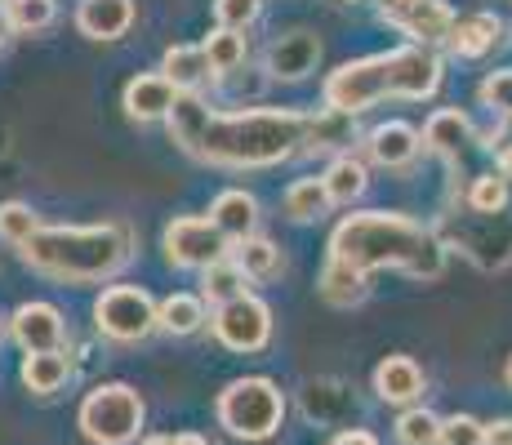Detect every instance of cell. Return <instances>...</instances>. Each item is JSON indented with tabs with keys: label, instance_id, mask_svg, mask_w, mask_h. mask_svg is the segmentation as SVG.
Returning a JSON list of instances; mask_svg holds the SVG:
<instances>
[{
	"label": "cell",
	"instance_id": "6da1fadb",
	"mask_svg": "<svg viewBox=\"0 0 512 445\" xmlns=\"http://www.w3.org/2000/svg\"><path fill=\"white\" fill-rule=\"evenodd\" d=\"M170 138L187 156L223 170H268L290 161L303 147L308 116L290 107H250V112H214L201 94H179L170 107Z\"/></svg>",
	"mask_w": 512,
	"mask_h": 445
},
{
	"label": "cell",
	"instance_id": "7a4b0ae2",
	"mask_svg": "<svg viewBox=\"0 0 512 445\" xmlns=\"http://www.w3.org/2000/svg\"><path fill=\"white\" fill-rule=\"evenodd\" d=\"M330 259L357 267V272H406L415 281H437L446 272V241L392 210L348 214L330 236Z\"/></svg>",
	"mask_w": 512,
	"mask_h": 445
},
{
	"label": "cell",
	"instance_id": "3957f363",
	"mask_svg": "<svg viewBox=\"0 0 512 445\" xmlns=\"http://www.w3.org/2000/svg\"><path fill=\"white\" fill-rule=\"evenodd\" d=\"M441 85V58L428 45H397L383 49V54L357 58V63H343L339 72L326 76L321 98L334 112H366L379 107L388 98H432Z\"/></svg>",
	"mask_w": 512,
	"mask_h": 445
},
{
	"label": "cell",
	"instance_id": "277c9868",
	"mask_svg": "<svg viewBox=\"0 0 512 445\" xmlns=\"http://www.w3.org/2000/svg\"><path fill=\"white\" fill-rule=\"evenodd\" d=\"M32 272L63 285H98L125 272L134 259L130 223H94V227H36L18 245Z\"/></svg>",
	"mask_w": 512,
	"mask_h": 445
},
{
	"label": "cell",
	"instance_id": "5b68a950",
	"mask_svg": "<svg viewBox=\"0 0 512 445\" xmlns=\"http://www.w3.org/2000/svg\"><path fill=\"white\" fill-rule=\"evenodd\" d=\"M214 414L236 441H272L285 423V392L263 374L232 379L214 401Z\"/></svg>",
	"mask_w": 512,
	"mask_h": 445
},
{
	"label": "cell",
	"instance_id": "8992f818",
	"mask_svg": "<svg viewBox=\"0 0 512 445\" xmlns=\"http://www.w3.org/2000/svg\"><path fill=\"white\" fill-rule=\"evenodd\" d=\"M76 423H81V437L94 445H134L147 423V405L130 383H98L81 401Z\"/></svg>",
	"mask_w": 512,
	"mask_h": 445
},
{
	"label": "cell",
	"instance_id": "52a82bcc",
	"mask_svg": "<svg viewBox=\"0 0 512 445\" xmlns=\"http://www.w3.org/2000/svg\"><path fill=\"white\" fill-rule=\"evenodd\" d=\"M94 325L112 343H143L156 330V299L143 285H107L94 303Z\"/></svg>",
	"mask_w": 512,
	"mask_h": 445
},
{
	"label": "cell",
	"instance_id": "ba28073f",
	"mask_svg": "<svg viewBox=\"0 0 512 445\" xmlns=\"http://www.w3.org/2000/svg\"><path fill=\"white\" fill-rule=\"evenodd\" d=\"M210 330L228 352H245V356L263 352L272 343V308L263 299H254V294H241V299L214 308Z\"/></svg>",
	"mask_w": 512,
	"mask_h": 445
},
{
	"label": "cell",
	"instance_id": "9c48e42d",
	"mask_svg": "<svg viewBox=\"0 0 512 445\" xmlns=\"http://www.w3.org/2000/svg\"><path fill=\"white\" fill-rule=\"evenodd\" d=\"M161 250L174 267H192V272H201V267H210L214 259H228L232 241L210 219H201V214H183V219H174L170 227H165Z\"/></svg>",
	"mask_w": 512,
	"mask_h": 445
},
{
	"label": "cell",
	"instance_id": "30bf717a",
	"mask_svg": "<svg viewBox=\"0 0 512 445\" xmlns=\"http://www.w3.org/2000/svg\"><path fill=\"white\" fill-rule=\"evenodd\" d=\"M9 334H14V343L23 352H58L63 348V312L54 308V303H18L14 316H9Z\"/></svg>",
	"mask_w": 512,
	"mask_h": 445
},
{
	"label": "cell",
	"instance_id": "8fae6325",
	"mask_svg": "<svg viewBox=\"0 0 512 445\" xmlns=\"http://www.w3.org/2000/svg\"><path fill=\"white\" fill-rule=\"evenodd\" d=\"M321 67V41L312 32H303V27H294V32L277 36V41L268 45V72L272 81H308L312 72Z\"/></svg>",
	"mask_w": 512,
	"mask_h": 445
},
{
	"label": "cell",
	"instance_id": "7c38bea8",
	"mask_svg": "<svg viewBox=\"0 0 512 445\" xmlns=\"http://www.w3.org/2000/svg\"><path fill=\"white\" fill-rule=\"evenodd\" d=\"M419 147H423V138L410 121H383V125H374L366 138L370 161L383 165V170H406V165H415Z\"/></svg>",
	"mask_w": 512,
	"mask_h": 445
},
{
	"label": "cell",
	"instance_id": "4fadbf2b",
	"mask_svg": "<svg viewBox=\"0 0 512 445\" xmlns=\"http://www.w3.org/2000/svg\"><path fill=\"white\" fill-rule=\"evenodd\" d=\"M383 18H388L392 27H401L415 45H428V49L446 45V32H450V23H455V14H450L441 0H415V5H406V9H388Z\"/></svg>",
	"mask_w": 512,
	"mask_h": 445
},
{
	"label": "cell",
	"instance_id": "5bb4252c",
	"mask_svg": "<svg viewBox=\"0 0 512 445\" xmlns=\"http://www.w3.org/2000/svg\"><path fill=\"white\" fill-rule=\"evenodd\" d=\"M423 388H428V379H423L415 356H383L379 370H374V392H379V401L401 405V410H406V405H419Z\"/></svg>",
	"mask_w": 512,
	"mask_h": 445
},
{
	"label": "cell",
	"instance_id": "9a60e30c",
	"mask_svg": "<svg viewBox=\"0 0 512 445\" xmlns=\"http://www.w3.org/2000/svg\"><path fill=\"white\" fill-rule=\"evenodd\" d=\"M504 41V18L490 14V9H477V14H464L450 23L446 32V49L459 58H486L490 49Z\"/></svg>",
	"mask_w": 512,
	"mask_h": 445
},
{
	"label": "cell",
	"instance_id": "2e32d148",
	"mask_svg": "<svg viewBox=\"0 0 512 445\" xmlns=\"http://www.w3.org/2000/svg\"><path fill=\"white\" fill-rule=\"evenodd\" d=\"M76 27L90 41H121L134 27V0H81L76 5Z\"/></svg>",
	"mask_w": 512,
	"mask_h": 445
},
{
	"label": "cell",
	"instance_id": "e0dca14e",
	"mask_svg": "<svg viewBox=\"0 0 512 445\" xmlns=\"http://www.w3.org/2000/svg\"><path fill=\"white\" fill-rule=\"evenodd\" d=\"M174 98H179V89L165 81L161 72H143L134 76L130 85H125V116L130 121H165L174 107Z\"/></svg>",
	"mask_w": 512,
	"mask_h": 445
},
{
	"label": "cell",
	"instance_id": "ac0fdd59",
	"mask_svg": "<svg viewBox=\"0 0 512 445\" xmlns=\"http://www.w3.org/2000/svg\"><path fill=\"white\" fill-rule=\"evenodd\" d=\"M423 147L437 156H446V161H459L464 156V147L472 143V121L459 107H441V112L428 116V125H423Z\"/></svg>",
	"mask_w": 512,
	"mask_h": 445
},
{
	"label": "cell",
	"instance_id": "d6986e66",
	"mask_svg": "<svg viewBox=\"0 0 512 445\" xmlns=\"http://www.w3.org/2000/svg\"><path fill=\"white\" fill-rule=\"evenodd\" d=\"M210 223L219 227L228 241H241V236H250L254 227H259V201H254L245 187H228V192L214 196Z\"/></svg>",
	"mask_w": 512,
	"mask_h": 445
},
{
	"label": "cell",
	"instance_id": "ffe728a7",
	"mask_svg": "<svg viewBox=\"0 0 512 445\" xmlns=\"http://www.w3.org/2000/svg\"><path fill=\"white\" fill-rule=\"evenodd\" d=\"M18 374H23V388L32 392V397H54V392H63V383L72 379V356L63 348L58 352H27Z\"/></svg>",
	"mask_w": 512,
	"mask_h": 445
},
{
	"label": "cell",
	"instance_id": "44dd1931",
	"mask_svg": "<svg viewBox=\"0 0 512 445\" xmlns=\"http://www.w3.org/2000/svg\"><path fill=\"white\" fill-rule=\"evenodd\" d=\"M210 312H205V299L201 294H170V299L156 303V330L174 334V339H192V334L205 330Z\"/></svg>",
	"mask_w": 512,
	"mask_h": 445
},
{
	"label": "cell",
	"instance_id": "7402d4cb",
	"mask_svg": "<svg viewBox=\"0 0 512 445\" xmlns=\"http://www.w3.org/2000/svg\"><path fill=\"white\" fill-rule=\"evenodd\" d=\"M232 263L245 272V281H277L285 272V259L277 250V241H268V236H241V241H232Z\"/></svg>",
	"mask_w": 512,
	"mask_h": 445
},
{
	"label": "cell",
	"instance_id": "603a6c76",
	"mask_svg": "<svg viewBox=\"0 0 512 445\" xmlns=\"http://www.w3.org/2000/svg\"><path fill=\"white\" fill-rule=\"evenodd\" d=\"M161 76L179 89V94H196L214 72H210V58H205L201 45H170L161 58Z\"/></svg>",
	"mask_w": 512,
	"mask_h": 445
},
{
	"label": "cell",
	"instance_id": "cb8c5ba5",
	"mask_svg": "<svg viewBox=\"0 0 512 445\" xmlns=\"http://www.w3.org/2000/svg\"><path fill=\"white\" fill-rule=\"evenodd\" d=\"M357 138V125H352L348 112H334V107H326L321 116H308V134H303V147L299 152L317 156V152H339Z\"/></svg>",
	"mask_w": 512,
	"mask_h": 445
},
{
	"label": "cell",
	"instance_id": "d4e9b609",
	"mask_svg": "<svg viewBox=\"0 0 512 445\" xmlns=\"http://www.w3.org/2000/svg\"><path fill=\"white\" fill-rule=\"evenodd\" d=\"M317 290L326 303H334V308H357V303L370 294V276L357 272V267H348V263H339V259H330Z\"/></svg>",
	"mask_w": 512,
	"mask_h": 445
},
{
	"label": "cell",
	"instance_id": "484cf974",
	"mask_svg": "<svg viewBox=\"0 0 512 445\" xmlns=\"http://www.w3.org/2000/svg\"><path fill=\"white\" fill-rule=\"evenodd\" d=\"M321 183H326L330 205H352L370 187V174H366V165H361L357 156L343 152V156H334V161H330V170H326Z\"/></svg>",
	"mask_w": 512,
	"mask_h": 445
},
{
	"label": "cell",
	"instance_id": "4316f807",
	"mask_svg": "<svg viewBox=\"0 0 512 445\" xmlns=\"http://www.w3.org/2000/svg\"><path fill=\"white\" fill-rule=\"evenodd\" d=\"M241 294H245V272L232 263V254L201 267V299L210 303V308H223V303L241 299Z\"/></svg>",
	"mask_w": 512,
	"mask_h": 445
},
{
	"label": "cell",
	"instance_id": "83f0119b",
	"mask_svg": "<svg viewBox=\"0 0 512 445\" xmlns=\"http://www.w3.org/2000/svg\"><path fill=\"white\" fill-rule=\"evenodd\" d=\"M330 210V196H326V183L321 178H299V183L285 187V214L294 223H312Z\"/></svg>",
	"mask_w": 512,
	"mask_h": 445
},
{
	"label": "cell",
	"instance_id": "f1b7e54d",
	"mask_svg": "<svg viewBox=\"0 0 512 445\" xmlns=\"http://www.w3.org/2000/svg\"><path fill=\"white\" fill-rule=\"evenodd\" d=\"M205 58H210V72L214 76H228L236 67L245 63V36L241 32H228V27H219V32L205 36Z\"/></svg>",
	"mask_w": 512,
	"mask_h": 445
},
{
	"label": "cell",
	"instance_id": "f546056e",
	"mask_svg": "<svg viewBox=\"0 0 512 445\" xmlns=\"http://www.w3.org/2000/svg\"><path fill=\"white\" fill-rule=\"evenodd\" d=\"M5 18L14 32H45V27H54L58 18V0H5Z\"/></svg>",
	"mask_w": 512,
	"mask_h": 445
},
{
	"label": "cell",
	"instance_id": "4dcf8cb0",
	"mask_svg": "<svg viewBox=\"0 0 512 445\" xmlns=\"http://www.w3.org/2000/svg\"><path fill=\"white\" fill-rule=\"evenodd\" d=\"M441 437V419L428 405H406L397 419V445H437Z\"/></svg>",
	"mask_w": 512,
	"mask_h": 445
},
{
	"label": "cell",
	"instance_id": "1f68e13d",
	"mask_svg": "<svg viewBox=\"0 0 512 445\" xmlns=\"http://www.w3.org/2000/svg\"><path fill=\"white\" fill-rule=\"evenodd\" d=\"M508 196H512V187L504 174H481V178H472V187H468V210L499 214V210H508Z\"/></svg>",
	"mask_w": 512,
	"mask_h": 445
},
{
	"label": "cell",
	"instance_id": "d6a6232c",
	"mask_svg": "<svg viewBox=\"0 0 512 445\" xmlns=\"http://www.w3.org/2000/svg\"><path fill=\"white\" fill-rule=\"evenodd\" d=\"M36 227H41V219H36V210L27 201H5L0 205V241L23 245Z\"/></svg>",
	"mask_w": 512,
	"mask_h": 445
},
{
	"label": "cell",
	"instance_id": "836d02e7",
	"mask_svg": "<svg viewBox=\"0 0 512 445\" xmlns=\"http://www.w3.org/2000/svg\"><path fill=\"white\" fill-rule=\"evenodd\" d=\"M343 410H348V397H343L339 383H312V388H308V419L339 423Z\"/></svg>",
	"mask_w": 512,
	"mask_h": 445
},
{
	"label": "cell",
	"instance_id": "e575fe53",
	"mask_svg": "<svg viewBox=\"0 0 512 445\" xmlns=\"http://www.w3.org/2000/svg\"><path fill=\"white\" fill-rule=\"evenodd\" d=\"M477 98H481V107H490V112L512 116V67H499V72H490L486 81L477 85Z\"/></svg>",
	"mask_w": 512,
	"mask_h": 445
},
{
	"label": "cell",
	"instance_id": "d590c367",
	"mask_svg": "<svg viewBox=\"0 0 512 445\" xmlns=\"http://www.w3.org/2000/svg\"><path fill=\"white\" fill-rule=\"evenodd\" d=\"M437 445H486V423H477L472 414H450L441 419Z\"/></svg>",
	"mask_w": 512,
	"mask_h": 445
},
{
	"label": "cell",
	"instance_id": "8d00e7d4",
	"mask_svg": "<svg viewBox=\"0 0 512 445\" xmlns=\"http://www.w3.org/2000/svg\"><path fill=\"white\" fill-rule=\"evenodd\" d=\"M214 18L228 32H245L259 18V0H214Z\"/></svg>",
	"mask_w": 512,
	"mask_h": 445
},
{
	"label": "cell",
	"instance_id": "74e56055",
	"mask_svg": "<svg viewBox=\"0 0 512 445\" xmlns=\"http://www.w3.org/2000/svg\"><path fill=\"white\" fill-rule=\"evenodd\" d=\"M486 445H512V419L486 423Z\"/></svg>",
	"mask_w": 512,
	"mask_h": 445
},
{
	"label": "cell",
	"instance_id": "f35d334b",
	"mask_svg": "<svg viewBox=\"0 0 512 445\" xmlns=\"http://www.w3.org/2000/svg\"><path fill=\"white\" fill-rule=\"evenodd\" d=\"M330 445H379V441H374V432H366V428H343Z\"/></svg>",
	"mask_w": 512,
	"mask_h": 445
},
{
	"label": "cell",
	"instance_id": "ab89813d",
	"mask_svg": "<svg viewBox=\"0 0 512 445\" xmlns=\"http://www.w3.org/2000/svg\"><path fill=\"white\" fill-rule=\"evenodd\" d=\"M174 445H210L201 437V432H179V437H174Z\"/></svg>",
	"mask_w": 512,
	"mask_h": 445
},
{
	"label": "cell",
	"instance_id": "60d3db41",
	"mask_svg": "<svg viewBox=\"0 0 512 445\" xmlns=\"http://www.w3.org/2000/svg\"><path fill=\"white\" fill-rule=\"evenodd\" d=\"M499 174L512 178V147H504V152H499Z\"/></svg>",
	"mask_w": 512,
	"mask_h": 445
},
{
	"label": "cell",
	"instance_id": "b9f144b4",
	"mask_svg": "<svg viewBox=\"0 0 512 445\" xmlns=\"http://www.w3.org/2000/svg\"><path fill=\"white\" fill-rule=\"evenodd\" d=\"M406 5H415V0H383L379 14H388V9H406Z\"/></svg>",
	"mask_w": 512,
	"mask_h": 445
},
{
	"label": "cell",
	"instance_id": "7bdbcfd3",
	"mask_svg": "<svg viewBox=\"0 0 512 445\" xmlns=\"http://www.w3.org/2000/svg\"><path fill=\"white\" fill-rule=\"evenodd\" d=\"M9 32H14V27H9V18H5V9H0V45L9 41Z\"/></svg>",
	"mask_w": 512,
	"mask_h": 445
},
{
	"label": "cell",
	"instance_id": "ee69618b",
	"mask_svg": "<svg viewBox=\"0 0 512 445\" xmlns=\"http://www.w3.org/2000/svg\"><path fill=\"white\" fill-rule=\"evenodd\" d=\"M143 445H174V437H143Z\"/></svg>",
	"mask_w": 512,
	"mask_h": 445
},
{
	"label": "cell",
	"instance_id": "f6af8a7d",
	"mask_svg": "<svg viewBox=\"0 0 512 445\" xmlns=\"http://www.w3.org/2000/svg\"><path fill=\"white\" fill-rule=\"evenodd\" d=\"M504 379H508V388H512V356H508V370H504Z\"/></svg>",
	"mask_w": 512,
	"mask_h": 445
},
{
	"label": "cell",
	"instance_id": "bcb514c9",
	"mask_svg": "<svg viewBox=\"0 0 512 445\" xmlns=\"http://www.w3.org/2000/svg\"><path fill=\"white\" fill-rule=\"evenodd\" d=\"M0 9H5V0H0Z\"/></svg>",
	"mask_w": 512,
	"mask_h": 445
}]
</instances>
